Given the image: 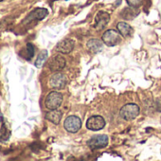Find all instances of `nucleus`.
Instances as JSON below:
<instances>
[{
    "mask_svg": "<svg viewBox=\"0 0 161 161\" xmlns=\"http://www.w3.org/2000/svg\"><path fill=\"white\" fill-rule=\"evenodd\" d=\"M139 106L136 103H127L122 106L119 111V115L124 120H133L139 115Z\"/></svg>",
    "mask_w": 161,
    "mask_h": 161,
    "instance_id": "f257e3e1",
    "label": "nucleus"
},
{
    "mask_svg": "<svg viewBox=\"0 0 161 161\" xmlns=\"http://www.w3.org/2000/svg\"><path fill=\"white\" fill-rule=\"evenodd\" d=\"M63 103V95L57 91L50 92L45 101V105L48 110L58 109Z\"/></svg>",
    "mask_w": 161,
    "mask_h": 161,
    "instance_id": "f03ea898",
    "label": "nucleus"
},
{
    "mask_svg": "<svg viewBox=\"0 0 161 161\" xmlns=\"http://www.w3.org/2000/svg\"><path fill=\"white\" fill-rule=\"evenodd\" d=\"M67 79L63 73H54L49 79V86L56 90L64 89L66 86Z\"/></svg>",
    "mask_w": 161,
    "mask_h": 161,
    "instance_id": "7ed1b4c3",
    "label": "nucleus"
},
{
    "mask_svg": "<svg viewBox=\"0 0 161 161\" xmlns=\"http://www.w3.org/2000/svg\"><path fill=\"white\" fill-rule=\"evenodd\" d=\"M64 127L69 133H77L82 127V120L76 116H69L65 119Z\"/></svg>",
    "mask_w": 161,
    "mask_h": 161,
    "instance_id": "20e7f679",
    "label": "nucleus"
},
{
    "mask_svg": "<svg viewBox=\"0 0 161 161\" xmlns=\"http://www.w3.org/2000/svg\"><path fill=\"white\" fill-rule=\"evenodd\" d=\"M119 34L120 33H119L115 30H108L103 33V35L102 37L103 42L108 47H114V46L118 45L120 41Z\"/></svg>",
    "mask_w": 161,
    "mask_h": 161,
    "instance_id": "39448f33",
    "label": "nucleus"
},
{
    "mask_svg": "<svg viewBox=\"0 0 161 161\" xmlns=\"http://www.w3.org/2000/svg\"><path fill=\"white\" fill-rule=\"evenodd\" d=\"M108 144V136L106 135H96L93 136L88 141L87 145L91 149H102L106 147Z\"/></svg>",
    "mask_w": 161,
    "mask_h": 161,
    "instance_id": "423d86ee",
    "label": "nucleus"
},
{
    "mask_svg": "<svg viewBox=\"0 0 161 161\" xmlns=\"http://www.w3.org/2000/svg\"><path fill=\"white\" fill-rule=\"evenodd\" d=\"M105 126V120L102 116H92L86 121V128L91 131H100Z\"/></svg>",
    "mask_w": 161,
    "mask_h": 161,
    "instance_id": "0eeeda50",
    "label": "nucleus"
},
{
    "mask_svg": "<svg viewBox=\"0 0 161 161\" xmlns=\"http://www.w3.org/2000/svg\"><path fill=\"white\" fill-rule=\"evenodd\" d=\"M48 12L46 9L43 8H37L35 10H33L28 16L27 18L23 21V24H30L32 21H40L42 19H44L47 15Z\"/></svg>",
    "mask_w": 161,
    "mask_h": 161,
    "instance_id": "6e6552de",
    "label": "nucleus"
},
{
    "mask_svg": "<svg viewBox=\"0 0 161 161\" xmlns=\"http://www.w3.org/2000/svg\"><path fill=\"white\" fill-rule=\"evenodd\" d=\"M65 59L62 55H56L52 57L48 63V67L52 72H59L65 66Z\"/></svg>",
    "mask_w": 161,
    "mask_h": 161,
    "instance_id": "1a4fd4ad",
    "label": "nucleus"
},
{
    "mask_svg": "<svg viewBox=\"0 0 161 161\" xmlns=\"http://www.w3.org/2000/svg\"><path fill=\"white\" fill-rule=\"evenodd\" d=\"M74 45L75 44L72 39H64L56 45L55 50L63 54H68L73 50Z\"/></svg>",
    "mask_w": 161,
    "mask_h": 161,
    "instance_id": "9d476101",
    "label": "nucleus"
},
{
    "mask_svg": "<svg viewBox=\"0 0 161 161\" xmlns=\"http://www.w3.org/2000/svg\"><path fill=\"white\" fill-rule=\"evenodd\" d=\"M109 20H110V15L107 13L103 12V11L99 12L95 17V24H94L95 29L98 31L103 30L108 24Z\"/></svg>",
    "mask_w": 161,
    "mask_h": 161,
    "instance_id": "9b49d317",
    "label": "nucleus"
},
{
    "mask_svg": "<svg viewBox=\"0 0 161 161\" xmlns=\"http://www.w3.org/2000/svg\"><path fill=\"white\" fill-rule=\"evenodd\" d=\"M62 116H63V113H62L61 111L55 109V110H50V111H48V112L46 114V119H47L48 121H50V122H52V123H54V124H59L60 121H61Z\"/></svg>",
    "mask_w": 161,
    "mask_h": 161,
    "instance_id": "f8f14e48",
    "label": "nucleus"
},
{
    "mask_svg": "<svg viewBox=\"0 0 161 161\" xmlns=\"http://www.w3.org/2000/svg\"><path fill=\"white\" fill-rule=\"evenodd\" d=\"M136 8H134V7H128V8H125L122 10L121 12V16L122 18H124L125 20H132L134 19L135 17L137 16L138 14V11L136 10Z\"/></svg>",
    "mask_w": 161,
    "mask_h": 161,
    "instance_id": "ddd939ff",
    "label": "nucleus"
},
{
    "mask_svg": "<svg viewBox=\"0 0 161 161\" xmlns=\"http://www.w3.org/2000/svg\"><path fill=\"white\" fill-rule=\"evenodd\" d=\"M117 28H118L119 32L122 36H124V37L130 36V35L132 34V32H133L132 27H131L129 24L125 23V22H119V23H118Z\"/></svg>",
    "mask_w": 161,
    "mask_h": 161,
    "instance_id": "4468645a",
    "label": "nucleus"
},
{
    "mask_svg": "<svg viewBox=\"0 0 161 161\" xmlns=\"http://www.w3.org/2000/svg\"><path fill=\"white\" fill-rule=\"evenodd\" d=\"M86 47L91 52L97 53L103 48V43L99 39H91L87 42Z\"/></svg>",
    "mask_w": 161,
    "mask_h": 161,
    "instance_id": "2eb2a0df",
    "label": "nucleus"
},
{
    "mask_svg": "<svg viewBox=\"0 0 161 161\" xmlns=\"http://www.w3.org/2000/svg\"><path fill=\"white\" fill-rule=\"evenodd\" d=\"M47 56H48L47 50H42V51L39 53V55H38V57H37V59H36V61H35V66L38 67V68L42 67V66L44 65V64L46 63Z\"/></svg>",
    "mask_w": 161,
    "mask_h": 161,
    "instance_id": "dca6fc26",
    "label": "nucleus"
},
{
    "mask_svg": "<svg viewBox=\"0 0 161 161\" xmlns=\"http://www.w3.org/2000/svg\"><path fill=\"white\" fill-rule=\"evenodd\" d=\"M11 133L7 129L5 124H2V128L0 129V142H5L10 138Z\"/></svg>",
    "mask_w": 161,
    "mask_h": 161,
    "instance_id": "f3484780",
    "label": "nucleus"
},
{
    "mask_svg": "<svg viewBox=\"0 0 161 161\" xmlns=\"http://www.w3.org/2000/svg\"><path fill=\"white\" fill-rule=\"evenodd\" d=\"M26 51H27V54H28L26 59L31 60L34 55V47H33V45L31 44V43H28L27 47H26Z\"/></svg>",
    "mask_w": 161,
    "mask_h": 161,
    "instance_id": "a211bd4d",
    "label": "nucleus"
},
{
    "mask_svg": "<svg viewBox=\"0 0 161 161\" xmlns=\"http://www.w3.org/2000/svg\"><path fill=\"white\" fill-rule=\"evenodd\" d=\"M128 5L130 7H134V8H138L139 6L142 5L144 0H126Z\"/></svg>",
    "mask_w": 161,
    "mask_h": 161,
    "instance_id": "6ab92c4d",
    "label": "nucleus"
},
{
    "mask_svg": "<svg viewBox=\"0 0 161 161\" xmlns=\"http://www.w3.org/2000/svg\"><path fill=\"white\" fill-rule=\"evenodd\" d=\"M2 120H3V119H2V116H1V114H0V123L2 122Z\"/></svg>",
    "mask_w": 161,
    "mask_h": 161,
    "instance_id": "aec40b11",
    "label": "nucleus"
},
{
    "mask_svg": "<svg viewBox=\"0 0 161 161\" xmlns=\"http://www.w3.org/2000/svg\"><path fill=\"white\" fill-rule=\"evenodd\" d=\"M1 1H3V0H0V2H1Z\"/></svg>",
    "mask_w": 161,
    "mask_h": 161,
    "instance_id": "412c9836",
    "label": "nucleus"
}]
</instances>
